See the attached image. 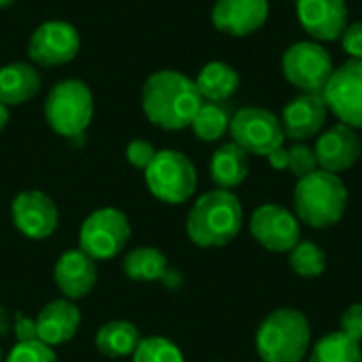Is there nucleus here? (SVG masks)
Segmentation results:
<instances>
[{"label": "nucleus", "mask_w": 362, "mask_h": 362, "mask_svg": "<svg viewBox=\"0 0 362 362\" xmlns=\"http://www.w3.org/2000/svg\"><path fill=\"white\" fill-rule=\"evenodd\" d=\"M125 155H127V161H129L134 168L146 170L148 163L153 161V157L157 155V151H155V146H153L151 142H146V140H132V142L127 144Z\"/></svg>", "instance_id": "31"}, {"label": "nucleus", "mask_w": 362, "mask_h": 362, "mask_svg": "<svg viewBox=\"0 0 362 362\" xmlns=\"http://www.w3.org/2000/svg\"><path fill=\"white\" fill-rule=\"evenodd\" d=\"M81 49L78 30L68 21H45L40 23L28 42V55L42 68H55L72 62Z\"/></svg>", "instance_id": "11"}, {"label": "nucleus", "mask_w": 362, "mask_h": 362, "mask_svg": "<svg viewBox=\"0 0 362 362\" xmlns=\"http://www.w3.org/2000/svg\"><path fill=\"white\" fill-rule=\"evenodd\" d=\"M129 235V221L119 208H100L83 221L78 250L93 261H110L125 248Z\"/></svg>", "instance_id": "7"}, {"label": "nucleus", "mask_w": 362, "mask_h": 362, "mask_svg": "<svg viewBox=\"0 0 362 362\" xmlns=\"http://www.w3.org/2000/svg\"><path fill=\"white\" fill-rule=\"evenodd\" d=\"M288 265L299 278H318L327 269V255L314 242H299L288 252Z\"/></svg>", "instance_id": "27"}, {"label": "nucleus", "mask_w": 362, "mask_h": 362, "mask_svg": "<svg viewBox=\"0 0 362 362\" xmlns=\"http://www.w3.org/2000/svg\"><path fill=\"white\" fill-rule=\"evenodd\" d=\"M320 95L339 123L362 129V59L337 66Z\"/></svg>", "instance_id": "10"}, {"label": "nucleus", "mask_w": 362, "mask_h": 362, "mask_svg": "<svg viewBox=\"0 0 362 362\" xmlns=\"http://www.w3.org/2000/svg\"><path fill=\"white\" fill-rule=\"evenodd\" d=\"M132 362H185L180 348L165 337H146L140 339Z\"/></svg>", "instance_id": "28"}, {"label": "nucleus", "mask_w": 362, "mask_h": 362, "mask_svg": "<svg viewBox=\"0 0 362 362\" xmlns=\"http://www.w3.org/2000/svg\"><path fill=\"white\" fill-rule=\"evenodd\" d=\"M339 329L341 333H346L348 337H352L354 341L362 344V303H352L339 320Z\"/></svg>", "instance_id": "32"}, {"label": "nucleus", "mask_w": 362, "mask_h": 362, "mask_svg": "<svg viewBox=\"0 0 362 362\" xmlns=\"http://www.w3.org/2000/svg\"><path fill=\"white\" fill-rule=\"evenodd\" d=\"M55 284L64 299L76 301L87 297L98 280V267L91 257H87L83 250H68L64 252L53 269Z\"/></svg>", "instance_id": "18"}, {"label": "nucleus", "mask_w": 362, "mask_h": 362, "mask_svg": "<svg viewBox=\"0 0 362 362\" xmlns=\"http://www.w3.org/2000/svg\"><path fill=\"white\" fill-rule=\"evenodd\" d=\"M310 362H362V346L346 333H329L316 341Z\"/></svg>", "instance_id": "25"}, {"label": "nucleus", "mask_w": 362, "mask_h": 362, "mask_svg": "<svg viewBox=\"0 0 362 362\" xmlns=\"http://www.w3.org/2000/svg\"><path fill=\"white\" fill-rule=\"evenodd\" d=\"M123 274L132 282H157L168 276V257L153 248V246H140L134 248L123 259Z\"/></svg>", "instance_id": "24"}, {"label": "nucleus", "mask_w": 362, "mask_h": 362, "mask_svg": "<svg viewBox=\"0 0 362 362\" xmlns=\"http://www.w3.org/2000/svg\"><path fill=\"white\" fill-rule=\"evenodd\" d=\"M314 153L320 170H327L331 174H341L361 159L362 140L354 127L337 123L318 136Z\"/></svg>", "instance_id": "14"}, {"label": "nucleus", "mask_w": 362, "mask_h": 362, "mask_svg": "<svg viewBox=\"0 0 362 362\" xmlns=\"http://www.w3.org/2000/svg\"><path fill=\"white\" fill-rule=\"evenodd\" d=\"M244 212L240 199L225 189L204 193L187 216V233L199 248H221L242 231Z\"/></svg>", "instance_id": "2"}, {"label": "nucleus", "mask_w": 362, "mask_h": 362, "mask_svg": "<svg viewBox=\"0 0 362 362\" xmlns=\"http://www.w3.org/2000/svg\"><path fill=\"white\" fill-rule=\"evenodd\" d=\"M333 70L331 53L314 40L291 45L282 57V72L286 81L303 93H322Z\"/></svg>", "instance_id": "8"}, {"label": "nucleus", "mask_w": 362, "mask_h": 362, "mask_svg": "<svg viewBox=\"0 0 362 362\" xmlns=\"http://www.w3.org/2000/svg\"><path fill=\"white\" fill-rule=\"evenodd\" d=\"M195 85L206 102H223L238 91L240 74L227 62H210L199 70Z\"/></svg>", "instance_id": "22"}, {"label": "nucleus", "mask_w": 362, "mask_h": 362, "mask_svg": "<svg viewBox=\"0 0 362 362\" xmlns=\"http://www.w3.org/2000/svg\"><path fill=\"white\" fill-rule=\"evenodd\" d=\"M45 119L64 138L81 136L93 119L91 89L78 78L59 81L45 100Z\"/></svg>", "instance_id": "5"}, {"label": "nucleus", "mask_w": 362, "mask_h": 362, "mask_svg": "<svg viewBox=\"0 0 362 362\" xmlns=\"http://www.w3.org/2000/svg\"><path fill=\"white\" fill-rule=\"evenodd\" d=\"M295 216L314 229H327L344 218L348 206V189L337 174L316 170L297 180L293 191Z\"/></svg>", "instance_id": "3"}, {"label": "nucleus", "mask_w": 362, "mask_h": 362, "mask_svg": "<svg viewBox=\"0 0 362 362\" xmlns=\"http://www.w3.org/2000/svg\"><path fill=\"white\" fill-rule=\"evenodd\" d=\"M40 89V74L32 64L13 62L0 68V102L6 106L32 100Z\"/></svg>", "instance_id": "20"}, {"label": "nucleus", "mask_w": 362, "mask_h": 362, "mask_svg": "<svg viewBox=\"0 0 362 362\" xmlns=\"http://www.w3.org/2000/svg\"><path fill=\"white\" fill-rule=\"evenodd\" d=\"M248 170H250L248 153L235 142H227L218 146L210 161V176L214 185L225 191L240 187L246 180Z\"/></svg>", "instance_id": "21"}, {"label": "nucleus", "mask_w": 362, "mask_h": 362, "mask_svg": "<svg viewBox=\"0 0 362 362\" xmlns=\"http://www.w3.org/2000/svg\"><path fill=\"white\" fill-rule=\"evenodd\" d=\"M229 110L221 102H204L191 121L193 134L204 142H216L229 132Z\"/></svg>", "instance_id": "26"}, {"label": "nucleus", "mask_w": 362, "mask_h": 362, "mask_svg": "<svg viewBox=\"0 0 362 362\" xmlns=\"http://www.w3.org/2000/svg\"><path fill=\"white\" fill-rule=\"evenodd\" d=\"M6 329H8V320H6L4 310H0V335H4V333H6Z\"/></svg>", "instance_id": "37"}, {"label": "nucleus", "mask_w": 362, "mask_h": 362, "mask_svg": "<svg viewBox=\"0 0 362 362\" xmlns=\"http://www.w3.org/2000/svg\"><path fill=\"white\" fill-rule=\"evenodd\" d=\"M0 362H2V350H0Z\"/></svg>", "instance_id": "39"}, {"label": "nucleus", "mask_w": 362, "mask_h": 362, "mask_svg": "<svg viewBox=\"0 0 362 362\" xmlns=\"http://www.w3.org/2000/svg\"><path fill=\"white\" fill-rule=\"evenodd\" d=\"M297 17L316 40H337L348 28L346 0H299Z\"/></svg>", "instance_id": "16"}, {"label": "nucleus", "mask_w": 362, "mask_h": 362, "mask_svg": "<svg viewBox=\"0 0 362 362\" xmlns=\"http://www.w3.org/2000/svg\"><path fill=\"white\" fill-rule=\"evenodd\" d=\"M8 117H11V115H8V106L0 102V132L6 127V123H8Z\"/></svg>", "instance_id": "36"}, {"label": "nucleus", "mask_w": 362, "mask_h": 362, "mask_svg": "<svg viewBox=\"0 0 362 362\" xmlns=\"http://www.w3.org/2000/svg\"><path fill=\"white\" fill-rule=\"evenodd\" d=\"M144 180L153 197L163 204H185L193 197L197 189V170L193 161L180 151H157L148 168L144 170Z\"/></svg>", "instance_id": "6"}, {"label": "nucleus", "mask_w": 362, "mask_h": 362, "mask_svg": "<svg viewBox=\"0 0 362 362\" xmlns=\"http://www.w3.org/2000/svg\"><path fill=\"white\" fill-rule=\"evenodd\" d=\"M286 170L297 178H303V176L316 172L318 159H316L314 148L303 142H293V146L286 148Z\"/></svg>", "instance_id": "29"}, {"label": "nucleus", "mask_w": 362, "mask_h": 362, "mask_svg": "<svg viewBox=\"0 0 362 362\" xmlns=\"http://www.w3.org/2000/svg\"><path fill=\"white\" fill-rule=\"evenodd\" d=\"M269 17L267 0H216L212 6V23L229 36H248L265 25Z\"/></svg>", "instance_id": "15"}, {"label": "nucleus", "mask_w": 362, "mask_h": 362, "mask_svg": "<svg viewBox=\"0 0 362 362\" xmlns=\"http://www.w3.org/2000/svg\"><path fill=\"white\" fill-rule=\"evenodd\" d=\"M81 327V312L70 299H55L47 303L36 316L38 339L47 346H62L70 341Z\"/></svg>", "instance_id": "19"}, {"label": "nucleus", "mask_w": 362, "mask_h": 362, "mask_svg": "<svg viewBox=\"0 0 362 362\" xmlns=\"http://www.w3.org/2000/svg\"><path fill=\"white\" fill-rule=\"evenodd\" d=\"M140 344V331L136 325L125 320H112L98 329L95 348L100 354L108 358H125L136 352Z\"/></svg>", "instance_id": "23"}, {"label": "nucleus", "mask_w": 362, "mask_h": 362, "mask_svg": "<svg viewBox=\"0 0 362 362\" xmlns=\"http://www.w3.org/2000/svg\"><path fill=\"white\" fill-rule=\"evenodd\" d=\"M13 333H15L17 341H34V339H38L36 320L23 316L21 312H17L15 314V322H13Z\"/></svg>", "instance_id": "34"}, {"label": "nucleus", "mask_w": 362, "mask_h": 362, "mask_svg": "<svg viewBox=\"0 0 362 362\" xmlns=\"http://www.w3.org/2000/svg\"><path fill=\"white\" fill-rule=\"evenodd\" d=\"M204 98L193 78L176 70H159L151 74L142 87V110L146 119L170 132L191 127Z\"/></svg>", "instance_id": "1"}, {"label": "nucleus", "mask_w": 362, "mask_h": 362, "mask_svg": "<svg viewBox=\"0 0 362 362\" xmlns=\"http://www.w3.org/2000/svg\"><path fill=\"white\" fill-rule=\"evenodd\" d=\"M267 159H269V163H272L274 170H286V148L284 146H280L274 153H269Z\"/></svg>", "instance_id": "35"}, {"label": "nucleus", "mask_w": 362, "mask_h": 362, "mask_svg": "<svg viewBox=\"0 0 362 362\" xmlns=\"http://www.w3.org/2000/svg\"><path fill=\"white\" fill-rule=\"evenodd\" d=\"M11 218L17 231L30 240H45L57 229V206L42 191H21L11 204Z\"/></svg>", "instance_id": "13"}, {"label": "nucleus", "mask_w": 362, "mask_h": 362, "mask_svg": "<svg viewBox=\"0 0 362 362\" xmlns=\"http://www.w3.org/2000/svg\"><path fill=\"white\" fill-rule=\"evenodd\" d=\"M255 344L263 362H303L312 346V329L303 312L280 308L261 322Z\"/></svg>", "instance_id": "4"}, {"label": "nucleus", "mask_w": 362, "mask_h": 362, "mask_svg": "<svg viewBox=\"0 0 362 362\" xmlns=\"http://www.w3.org/2000/svg\"><path fill=\"white\" fill-rule=\"evenodd\" d=\"M229 134L238 146L248 155L267 157L276 148L284 146V129L280 119L259 106H246L231 117Z\"/></svg>", "instance_id": "9"}, {"label": "nucleus", "mask_w": 362, "mask_h": 362, "mask_svg": "<svg viewBox=\"0 0 362 362\" xmlns=\"http://www.w3.org/2000/svg\"><path fill=\"white\" fill-rule=\"evenodd\" d=\"M252 238L272 252H291L301 242L299 218L276 204L259 206L250 216Z\"/></svg>", "instance_id": "12"}, {"label": "nucleus", "mask_w": 362, "mask_h": 362, "mask_svg": "<svg viewBox=\"0 0 362 362\" xmlns=\"http://www.w3.org/2000/svg\"><path fill=\"white\" fill-rule=\"evenodd\" d=\"M329 108L320 93H303L291 100L282 110L284 136L293 142H303L318 136L327 123Z\"/></svg>", "instance_id": "17"}, {"label": "nucleus", "mask_w": 362, "mask_h": 362, "mask_svg": "<svg viewBox=\"0 0 362 362\" xmlns=\"http://www.w3.org/2000/svg\"><path fill=\"white\" fill-rule=\"evenodd\" d=\"M288 2H299V0H288Z\"/></svg>", "instance_id": "40"}, {"label": "nucleus", "mask_w": 362, "mask_h": 362, "mask_svg": "<svg viewBox=\"0 0 362 362\" xmlns=\"http://www.w3.org/2000/svg\"><path fill=\"white\" fill-rule=\"evenodd\" d=\"M11 4H13V0H0V8H6Z\"/></svg>", "instance_id": "38"}, {"label": "nucleus", "mask_w": 362, "mask_h": 362, "mask_svg": "<svg viewBox=\"0 0 362 362\" xmlns=\"http://www.w3.org/2000/svg\"><path fill=\"white\" fill-rule=\"evenodd\" d=\"M4 362H57V356L51 346L42 344L40 339H34L17 341Z\"/></svg>", "instance_id": "30"}, {"label": "nucleus", "mask_w": 362, "mask_h": 362, "mask_svg": "<svg viewBox=\"0 0 362 362\" xmlns=\"http://www.w3.org/2000/svg\"><path fill=\"white\" fill-rule=\"evenodd\" d=\"M339 40H341V49L352 59H362V21L348 25Z\"/></svg>", "instance_id": "33"}]
</instances>
